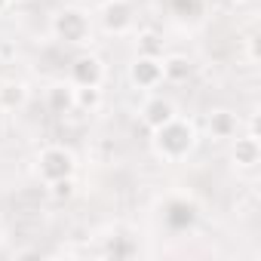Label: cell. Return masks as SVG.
<instances>
[{"instance_id":"10","label":"cell","mask_w":261,"mask_h":261,"mask_svg":"<svg viewBox=\"0 0 261 261\" xmlns=\"http://www.w3.org/2000/svg\"><path fill=\"white\" fill-rule=\"evenodd\" d=\"M258 160H261V142H258V136H243V139L233 142V163L237 166L252 169Z\"/></svg>"},{"instance_id":"16","label":"cell","mask_w":261,"mask_h":261,"mask_svg":"<svg viewBox=\"0 0 261 261\" xmlns=\"http://www.w3.org/2000/svg\"><path fill=\"white\" fill-rule=\"evenodd\" d=\"M172 4V10L178 13V16H185V19H197L200 13H203V0H169Z\"/></svg>"},{"instance_id":"5","label":"cell","mask_w":261,"mask_h":261,"mask_svg":"<svg viewBox=\"0 0 261 261\" xmlns=\"http://www.w3.org/2000/svg\"><path fill=\"white\" fill-rule=\"evenodd\" d=\"M200 218V209L194 200H185V197H172L166 200L163 206V221L172 227V230H191Z\"/></svg>"},{"instance_id":"17","label":"cell","mask_w":261,"mask_h":261,"mask_svg":"<svg viewBox=\"0 0 261 261\" xmlns=\"http://www.w3.org/2000/svg\"><path fill=\"white\" fill-rule=\"evenodd\" d=\"M49 191H53V197H56V200H68V197H74V175H71V178L49 181Z\"/></svg>"},{"instance_id":"18","label":"cell","mask_w":261,"mask_h":261,"mask_svg":"<svg viewBox=\"0 0 261 261\" xmlns=\"http://www.w3.org/2000/svg\"><path fill=\"white\" fill-rule=\"evenodd\" d=\"M7 4H10V0H0V13H4V10H7Z\"/></svg>"},{"instance_id":"2","label":"cell","mask_w":261,"mask_h":261,"mask_svg":"<svg viewBox=\"0 0 261 261\" xmlns=\"http://www.w3.org/2000/svg\"><path fill=\"white\" fill-rule=\"evenodd\" d=\"M74 154L65 151V148H43L40 157H37V172L40 178L49 185V181H59V178H71L74 175Z\"/></svg>"},{"instance_id":"13","label":"cell","mask_w":261,"mask_h":261,"mask_svg":"<svg viewBox=\"0 0 261 261\" xmlns=\"http://www.w3.org/2000/svg\"><path fill=\"white\" fill-rule=\"evenodd\" d=\"M46 105H49V111H56V114H68V111H74V89H71L68 83H56V86H49V92H46Z\"/></svg>"},{"instance_id":"12","label":"cell","mask_w":261,"mask_h":261,"mask_svg":"<svg viewBox=\"0 0 261 261\" xmlns=\"http://www.w3.org/2000/svg\"><path fill=\"white\" fill-rule=\"evenodd\" d=\"M25 101H28L25 83H16V80L0 83V111H19Z\"/></svg>"},{"instance_id":"11","label":"cell","mask_w":261,"mask_h":261,"mask_svg":"<svg viewBox=\"0 0 261 261\" xmlns=\"http://www.w3.org/2000/svg\"><path fill=\"white\" fill-rule=\"evenodd\" d=\"M160 65H163V80H169V83H185L194 74V65L185 56H166V59H160Z\"/></svg>"},{"instance_id":"14","label":"cell","mask_w":261,"mask_h":261,"mask_svg":"<svg viewBox=\"0 0 261 261\" xmlns=\"http://www.w3.org/2000/svg\"><path fill=\"white\" fill-rule=\"evenodd\" d=\"M101 105V89L98 86H77L74 89V108L80 111H98Z\"/></svg>"},{"instance_id":"7","label":"cell","mask_w":261,"mask_h":261,"mask_svg":"<svg viewBox=\"0 0 261 261\" xmlns=\"http://www.w3.org/2000/svg\"><path fill=\"white\" fill-rule=\"evenodd\" d=\"M129 77H133V83L139 89H154V86L163 83V65H160V59L139 56L133 62V68H129Z\"/></svg>"},{"instance_id":"4","label":"cell","mask_w":261,"mask_h":261,"mask_svg":"<svg viewBox=\"0 0 261 261\" xmlns=\"http://www.w3.org/2000/svg\"><path fill=\"white\" fill-rule=\"evenodd\" d=\"M136 22V10L129 0H105L101 7V25L111 34H126Z\"/></svg>"},{"instance_id":"3","label":"cell","mask_w":261,"mask_h":261,"mask_svg":"<svg viewBox=\"0 0 261 261\" xmlns=\"http://www.w3.org/2000/svg\"><path fill=\"white\" fill-rule=\"evenodd\" d=\"M53 31L65 43H83L89 37V19L80 10H62L53 22Z\"/></svg>"},{"instance_id":"6","label":"cell","mask_w":261,"mask_h":261,"mask_svg":"<svg viewBox=\"0 0 261 261\" xmlns=\"http://www.w3.org/2000/svg\"><path fill=\"white\" fill-rule=\"evenodd\" d=\"M105 80V65L98 56H80L71 65V83L74 86H101Z\"/></svg>"},{"instance_id":"15","label":"cell","mask_w":261,"mask_h":261,"mask_svg":"<svg viewBox=\"0 0 261 261\" xmlns=\"http://www.w3.org/2000/svg\"><path fill=\"white\" fill-rule=\"evenodd\" d=\"M139 56H151V59H163V37L154 31L139 34Z\"/></svg>"},{"instance_id":"1","label":"cell","mask_w":261,"mask_h":261,"mask_svg":"<svg viewBox=\"0 0 261 261\" xmlns=\"http://www.w3.org/2000/svg\"><path fill=\"white\" fill-rule=\"evenodd\" d=\"M197 145V133H194V123L191 120H181V117H172L169 123H163L160 129H154V151L157 157L169 160V163H178L185 160Z\"/></svg>"},{"instance_id":"8","label":"cell","mask_w":261,"mask_h":261,"mask_svg":"<svg viewBox=\"0 0 261 261\" xmlns=\"http://www.w3.org/2000/svg\"><path fill=\"white\" fill-rule=\"evenodd\" d=\"M206 126H209L212 139H221V142H224V139H233V136H237L240 120H237V114H233V111H224V108H218V111H212V114H209Z\"/></svg>"},{"instance_id":"9","label":"cell","mask_w":261,"mask_h":261,"mask_svg":"<svg viewBox=\"0 0 261 261\" xmlns=\"http://www.w3.org/2000/svg\"><path fill=\"white\" fill-rule=\"evenodd\" d=\"M175 117V108H172V101L169 98H151V101H145V108H142V120H145V126H151V129H160L163 123H169Z\"/></svg>"}]
</instances>
